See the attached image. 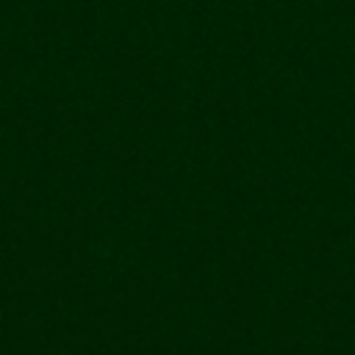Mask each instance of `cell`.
Listing matches in <instances>:
<instances>
[]
</instances>
